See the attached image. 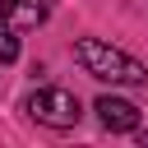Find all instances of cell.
Instances as JSON below:
<instances>
[{
    "mask_svg": "<svg viewBox=\"0 0 148 148\" xmlns=\"http://www.w3.org/2000/svg\"><path fill=\"white\" fill-rule=\"evenodd\" d=\"M74 60L83 65V74H92V79H102V83H125V88H143V83H148V65L134 60V56H125L120 46H111V42H102V37L74 42Z\"/></svg>",
    "mask_w": 148,
    "mask_h": 148,
    "instance_id": "cell-1",
    "label": "cell"
},
{
    "mask_svg": "<svg viewBox=\"0 0 148 148\" xmlns=\"http://www.w3.org/2000/svg\"><path fill=\"white\" fill-rule=\"evenodd\" d=\"M23 111L37 125H46V130H74L79 116H83V106H79V97L69 88H37V92H28Z\"/></svg>",
    "mask_w": 148,
    "mask_h": 148,
    "instance_id": "cell-2",
    "label": "cell"
},
{
    "mask_svg": "<svg viewBox=\"0 0 148 148\" xmlns=\"http://www.w3.org/2000/svg\"><path fill=\"white\" fill-rule=\"evenodd\" d=\"M92 111H97V120H102L111 134H130V130H139V106L125 102V97H111V92H106V97H97Z\"/></svg>",
    "mask_w": 148,
    "mask_h": 148,
    "instance_id": "cell-3",
    "label": "cell"
},
{
    "mask_svg": "<svg viewBox=\"0 0 148 148\" xmlns=\"http://www.w3.org/2000/svg\"><path fill=\"white\" fill-rule=\"evenodd\" d=\"M42 18H46V0H0V23H9L14 32L37 28Z\"/></svg>",
    "mask_w": 148,
    "mask_h": 148,
    "instance_id": "cell-4",
    "label": "cell"
},
{
    "mask_svg": "<svg viewBox=\"0 0 148 148\" xmlns=\"http://www.w3.org/2000/svg\"><path fill=\"white\" fill-rule=\"evenodd\" d=\"M9 60H18V37L9 23H0V65H9Z\"/></svg>",
    "mask_w": 148,
    "mask_h": 148,
    "instance_id": "cell-5",
    "label": "cell"
},
{
    "mask_svg": "<svg viewBox=\"0 0 148 148\" xmlns=\"http://www.w3.org/2000/svg\"><path fill=\"white\" fill-rule=\"evenodd\" d=\"M143 143H148V134H143Z\"/></svg>",
    "mask_w": 148,
    "mask_h": 148,
    "instance_id": "cell-6",
    "label": "cell"
}]
</instances>
